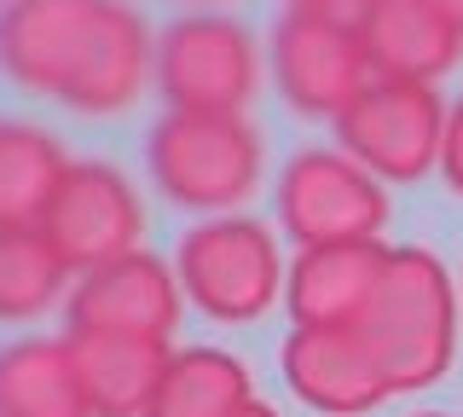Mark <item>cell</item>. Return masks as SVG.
I'll return each mask as SVG.
<instances>
[{"mask_svg":"<svg viewBox=\"0 0 463 417\" xmlns=\"http://www.w3.org/2000/svg\"><path fill=\"white\" fill-rule=\"evenodd\" d=\"M0 76L81 122H116L156 88V35L128 0H6Z\"/></svg>","mask_w":463,"mask_h":417,"instance_id":"1","label":"cell"},{"mask_svg":"<svg viewBox=\"0 0 463 417\" xmlns=\"http://www.w3.org/2000/svg\"><path fill=\"white\" fill-rule=\"evenodd\" d=\"M458 319H463V296L446 261L423 243H400V250H388L383 284H376L365 319L354 330L371 342L394 394H423L458 359Z\"/></svg>","mask_w":463,"mask_h":417,"instance_id":"2","label":"cell"},{"mask_svg":"<svg viewBox=\"0 0 463 417\" xmlns=\"http://www.w3.org/2000/svg\"><path fill=\"white\" fill-rule=\"evenodd\" d=\"M145 175L174 209L243 214L267 175V139L250 117L221 110H168L145 134Z\"/></svg>","mask_w":463,"mask_h":417,"instance_id":"3","label":"cell"},{"mask_svg":"<svg viewBox=\"0 0 463 417\" xmlns=\"http://www.w3.org/2000/svg\"><path fill=\"white\" fill-rule=\"evenodd\" d=\"M174 272H180L185 301L214 325H255L284 301L289 261L279 255L267 221L255 214H209L192 221L174 243Z\"/></svg>","mask_w":463,"mask_h":417,"instance_id":"4","label":"cell"},{"mask_svg":"<svg viewBox=\"0 0 463 417\" xmlns=\"http://www.w3.org/2000/svg\"><path fill=\"white\" fill-rule=\"evenodd\" d=\"M156 93L168 110L243 117L260 93V47L232 12H180L156 30Z\"/></svg>","mask_w":463,"mask_h":417,"instance_id":"5","label":"cell"},{"mask_svg":"<svg viewBox=\"0 0 463 417\" xmlns=\"http://www.w3.org/2000/svg\"><path fill=\"white\" fill-rule=\"evenodd\" d=\"M279 232L296 250L313 243H371L388 226V192L371 168H359L342 146H301L279 168Z\"/></svg>","mask_w":463,"mask_h":417,"instance_id":"6","label":"cell"},{"mask_svg":"<svg viewBox=\"0 0 463 417\" xmlns=\"http://www.w3.org/2000/svg\"><path fill=\"white\" fill-rule=\"evenodd\" d=\"M145 232H151V214H145L139 185L105 156H76L41 214V238L76 279L145 250Z\"/></svg>","mask_w":463,"mask_h":417,"instance_id":"7","label":"cell"},{"mask_svg":"<svg viewBox=\"0 0 463 417\" xmlns=\"http://www.w3.org/2000/svg\"><path fill=\"white\" fill-rule=\"evenodd\" d=\"M446 99L429 81H388L376 76L336 122V146L354 156L359 168H371L376 180L411 185L440 168V146H446Z\"/></svg>","mask_w":463,"mask_h":417,"instance_id":"8","label":"cell"},{"mask_svg":"<svg viewBox=\"0 0 463 417\" xmlns=\"http://www.w3.org/2000/svg\"><path fill=\"white\" fill-rule=\"evenodd\" d=\"M267 70L279 99L307 122H336L347 105L376 81L359 24L318 18V12H284L267 35Z\"/></svg>","mask_w":463,"mask_h":417,"instance_id":"9","label":"cell"},{"mask_svg":"<svg viewBox=\"0 0 463 417\" xmlns=\"http://www.w3.org/2000/svg\"><path fill=\"white\" fill-rule=\"evenodd\" d=\"M185 313V290L174 261L151 250H134L122 261L81 272L70 284L64 319L70 336H145V342H174Z\"/></svg>","mask_w":463,"mask_h":417,"instance_id":"10","label":"cell"},{"mask_svg":"<svg viewBox=\"0 0 463 417\" xmlns=\"http://www.w3.org/2000/svg\"><path fill=\"white\" fill-rule=\"evenodd\" d=\"M284 388L301 406L325 412V417H365L383 400H394V383L376 365L371 342L359 330H307L289 325L284 348H279Z\"/></svg>","mask_w":463,"mask_h":417,"instance_id":"11","label":"cell"},{"mask_svg":"<svg viewBox=\"0 0 463 417\" xmlns=\"http://www.w3.org/2000/svg\"><path fill=\"white\" fill-rule=\"evenodd\" d=\"M388 267V243H313V250H296L284 279V308L289 325L307 330H354L365 319L376 284H383Z\"/></svg>","mask_w":463,"mask_h":417,"instance_id":"12","label":"cell"},{"mask_svg":"<svg viewBox=\"0 0 463 417\" xmlns=\"http://www.w3.org/2000/svg\"><path fill=\"white\" fill-rule=\"evenodd\" d=\"M359 35H365L371 70L388 81H429L434 88L463 59V30L434 0H371L359 18Z\"/></svg>","mask_w":463,"mask_h":417,"instance_id":"13","label":"cell"},{"mask_svg":"<svg viewBox=\"0 0 463 417\" xmlns=\"http://www.w3.org/2000/svg\"><path fill=\"white\" fill-rule=\"evenodd\" d=\"M0 417H93L70 336L0 342Z\"/></svg>","mask_w":463,"mask_h":417,"instance_id":"14","label":"cell"},{"mask_svg":"<svg viewBox=\"0 0 463 417\" xmlns=\"http://www.w3.org/2000/svg\"><path fill=\"white\" fill-rule=\"evenodd\" d=\"M81 371V394L93 417H145L168 371V342L145 336H70Z\"/></svg>","mask_w":463,"mask_h":417,"instance_id":"15","label":"cell"},{"mask_svg":"<svg viewBox=\"0 0 463 417\" xmlns=\"http://www.w3.org/2000/svg\"><path fill=\"white\" fill-rule=\"evenodd\" d=\"M250 400H255V377L238 354L185 342V348L168 354V371L145 417H238Z\"/></svg>","mask_w":463,"mask_h":417,"instance_id":"16","label":"cell"},{"mask_svg":"<svg viewBox=\"0 0 463 417\" xmlns=\"http://www.w3.org/2000/svg\"><path fill=\"white\" fill-rule=\"evenodd\" d=\"M76 156L41 122H0V226H41Z\"/></svg>","mask_w":463,"mask_h":417,"instance_id":"17","label":"cell"},{"mask_svg":"<svg viewBox=\"0 0 463 417\" xmlns=\"http://www.w3.org/2000/svg\"><path fill=\"white\" fill-rule=\"evenodd\" d=\"M76 272L58 261L41 226H0V325H29L64 308Z\"/></svg>","mask_w":463,"mask_h":417,"instance_id":"18","label":"cell"},{"mask_svg":"<svg viewBox=\"0 0 463 417\" xmlns=\"http://www.w3.org/2000/svg\"><path fill=\"white\" fill-rule=\"evenodd\" d=\"M440 180L463 197V93L446 110V146H440Z\"/></svg>","mask_w":463,"mask_h":417,"instance_id":"19","label":"cell"},{"mask_svg":"<svg viewBox=\"0 0 463 417\" xmlns=\"http://www.w3.org/2000/svg\"><path fill=\"white\" fill-rule=\"evenodd\" d=\"M371 0H284V12H318V18H347L359 24Z\"/></svg>","mask_w":463,"mask_h":417,"instance_id":"20","label":"cell"},{"mask_svg":"<svg viewBox=\"0 0 463 417\" xmlns=\"http://www.w3.org/2000/svg\"><path fill=\"white\" fill-rule=\"evenodd\" d=\"M434 6H440V12H446V18H452V24H458V30H463V0H434Z\"/></svg>","mask_w":463,"mask_h":417,"instance_id":"21","label":"cell"},{"mask_svg":"<svg viewBox=\"0 0 463 417\" xmlns=\"http://www.w3.org/2000/svg\"><path fill=\"white\" fill-rule=\"evenodd\" d=\"M238 417H279V412H272V406H267V400H250V406H243Z\"/></svg>","mask_w":463,"mask_h":417,"instance_id":"22","label":"cell"},{"mask_svg":"<svg viewBox=\"0 0 463 417\" xmlns=\"http://www.w3.org/2000/svg\"><path fill=\"white\" fill-rule=\"evenodd\" d=\"M405 417H452V412H405Z\"/></svg>","mask_w":463,"mask_h":417,"instance_id":"23","label":"cell"},{"mask_svg":"<svg viewBox=\"0 0 463 417\" xmlns=\"http://www.w3.org/2000/svg\"><path fill=\"white\" fill-rule=\"evenodd\" d=\"M197 6H214V0H197Z\"/></svg>","mask_w":463,"mask_h":417,"instance_id":"24","label":"cell"},{"mask_svg":"<svg viewBox=\"0 0 463 417\" xmlns=\"http://www.w3.org/2000/svg\"><path fill=\"white\" fill-rule=\"evenodd\" d=\"M0 6H6V0H0Z\"/></svg>","mask_w":463,"mask_h":417,"instance_id":"25","label":"cell"},{"mask_svg":"<svg viewBox=\"0 0 463 417\" xmlns=\"http://www.w3.org/2000/svg\"><path fill=\"white\" fill-rule=\"evenodd\" d=\"M458 296H463V290H458Z\"/></svg>","mask_w":463,"mask_h":417,"instance_id":"26","label":"cell"}]
</instances>
